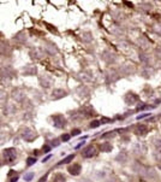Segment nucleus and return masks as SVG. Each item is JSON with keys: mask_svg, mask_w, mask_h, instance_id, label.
<instances>
[{"mask_svg": "<svg viewBox=\"0 0 161 182\" xmlns=\"http://www.w3.org/2000/svg\"><path fill=\"white\" fill-rule=\"evenodd\" d=\"M100 150L102 152H109V151H112V145H109V142H105L100 146Z\"/></svg>", "mask_w": 161, "mask_h": 182, "instance_id": "obj_9", "label": "nucleus"}, {"mask_svg": "<svg viewBox=\"0 0 161 182\" xmlns=\"http://www.w3.org/2000/svg\"><path fill=\"white\" fill-rule=\"evenodd\" d=\"M52 119H53L54 127H57V128H64L66 126V119L62 115H55V116H53Z\"/></svg>", "mask_w": 161, "mask_h": 182, "instance_id": "obj_2", "label": "nucleus"}, {"mask_svg": "<svg viewBox=\"0 0 161 182\" xmlns=\"http://www.w3.org/2000/svg\"><path fill=\"white\" fill-rule=\"evenodd\" d=\"M74 158H75V154H70V156L65 157V158H64L62 162H60V163H59V165H60V164H67V163H70V162H71Z\"/></svg>", "mask_w": 161, "mask_h": 182, "instance_id": "obj_10", "label": "nucleus"}, {"mask_svg": "<svg viewBox=\"0 0 161 182\" xmlns=\"http://www.w3.org/2000/svg\"><path fill=\"white\" fill-rule=\"evenodd\" d=\"M16 150L15 148H6L3 152V159L5 163H12L16 159Z\"/></svg>", "mask_w": 161, "mask_h": 182, "instance_id": "obj_1", "label": "nucleus"}, {"mask_svg": "<svg viewBox=\"0 0 161 182\" xmlns=\"http://www.w3.org/2000/svg\"><path fill=\"white\" fill-rule=\"evenodd\" d=\"M100 124H102L101 121H93V122L89 124V128H97V127H100Z\"/></svg>", "mask_w": 161, "mask_h": 182, "instance_id": "obj_14", "label": "nucleus"}, {"mask_svg": "<svg viewBox=\"0 0 161 182\" xmlns=\"http://www.w3.org/2000/svg\"><path fill=\"white\" fill-rule=\"evenodd\" d=\"M125 100H126V103L129 105H132V104H135L138 100V95H136L134 93H127V95L125 97Z\"/></svg>", "mask_w": 161, "mask_h": 182, "instance_id": "obj_7", "label": "nucleus"}, {"mask_svg": "<svg viewBox=\"0 0 161 182\" xmlns=\"http://www.w3.org/2000/svg\"><path fill=\"white\" fill-rule=\"evenodd\" d=\"M47 176H48V173H47L46 175H43V177L40 178V181H38V182H45V181H46V178H47Z\"/></svg>", "mask_w": 161, "mask_h": 182, "instance_id": "obj_19", "label": "nucleus"}, {"mask_svg": "<svg viewBox=\"0 0 161 182\" xmlns=\"http://www.w3.org/2000/svg\"><path fill=\"white\" fill-rule=\"evenodd\" d=\"M49 151H51V147H49V146H43L42 153H47V152H49Z\"/></svg>", "mask_w": 161, "mask_h": 182, "instance_id": "obj_17", "label": "nucleus"}, {"mask_svg": "<svg viewBox=\"0 0 161 182\" xmlns=\"http://www.w3.org/2000/svg\"><path fill=\"white\" fill-rule=\"evenodd\" d=\"M150 114H143V115H141V116H137V119H141V118H144L147 116H149Z\"/></svg>", "mask_w": 161, "mask_h": 182, "instance_id": "obj_18", "label": "nucleus"}, {"mask_svg": "<svg viewBox=\"0 0 161 182\" xmlns=\"http://www.w3.org/2000/svg\"><path fill=\"white\" fill-rule=\"evenodd\" d=\"M53 182H65V177H64V175H62V174L55 175Z\"/></svg>", "mask_w": 161, "mask_h": 182, "instance_id": "obj_11", "label": "nucleus"}, {"mask_svg": "<svg viewBox=\"0 0 161 182\" xmlns=\"http://www.w3.org/2000/svg\"><path fill=\"white\" fill-rule=\"evenodd\" d=\"M22 136H23V139L27 140V141H32V140L35 138V133H34V130L27 128V129H24V133H22Z\"/></svg>", "mask_w": 161, "mask_h": 182, "instance_id": "obj_5", "label": "nucleus"}, {"mask_svg": "<svg viewBox=\"0 0 161 182\" xmlns=\"http://www.w3.org/2000/svg\"><path fill=\"white\" fill-rule=\"evenodd\" d=\"M70 134H71V136H77L78 134H80V130H79V129H74Z\"/></svg>", "mask_w": 161, "mask_h": 182, "instance_id": "obj_15", "label": "nucleus"}, {"mask_svg": "<svg viewBox=\"0 0 161 182\" xmlns=\"http://www.w3.org/2000/svg\"><path fill=\"white\" fill-rule=\"evenodd\" d=\"M80 170H82V166H80L79 164H71L69 166V169H67V171L71 175H74V176H77V175H79L80 174Z\"/></svg>", "mask_w": 161, "mask_h": 182, "instance_id": "obj_4", "label": "nucleus"}, {"mask_svg": "<svg viewBox=\"0 0 161 182\" xmlns=\"http://www.w3.org/2000/svg\"><path fill=\"white\" fill-rule=\"evenodd\" d=\"M33 178H34V173H28V174H25V175L23 176V180H24V181H27V182L32 181Z\"/></svg>", "mask_w": 161, "mask_h": 182, "instance_id": "obj_12", "label": "nucleus"}, {"mask_svg": "<svg viewBox=\"0 0 161 182\" xmlns=\"http://www.w3.org/2000/svg\"><path fill=\"white\" fill-rule=\"evenodd\" d=\"M83 145H84V142H83V141H82V142H80V144H78V145L76 146V148H79L80 146H83Z\"/></svg>", "mask_w": 161, "mask_h": 182, "instance_id": "obj_20", "label": "nucleus"}, {"mask_svg": "<svg viewBox=\"0 0 161 182\" xmlns=\"http://www.w3.org/2000/svg\"><path fill=\"white\" fill-rule=\"evenodd\" d=\"M66 95V92L64 89H54L53 92H52V95H51V98L53 99V100H57V99H60V98H63V97H65Z\"/></svg>", "mask_w": 161, "mask_h": 182, "instance_id": "obj_6", "label": "nucleus"}, {"mask_svg": "<svg viewBox=\"0 0 161 182\" xmlns=\"http://www.w3.org/2000/svg\"><path fill=\"white\" fill-rule=\"evenodd\" d=\"M35 163H36V158L29 157V158L27 159V165H28V166H32V165H34Z\"/></svg>", "mask_w": 161, "mask_h": 182, "instance_id": "obj_13", "label": "nucleus"}, {"mask_svg": "<svg viewBox=\"0 0 161 182\" xmlns=\"http://www.w3.org/2000/svg\"><path fill=\"white\" fill-rule=\"evenodd\" d=\"M97 152V150L95 146H88L87 148L83 150V152H82V156L84 158H90V157H94Z\"/></svg>", "mask_w": 161, "mask_h": 182, "instance_id": "obj_3", "label": "nucleus"}, {"mask_svg": "<svg viewBox=\"0 0 161 182\" xmlns=\"http://www.w3.org/2000/svg\"><path fill=\"white\" fill-rule=\"evenodd\" d=\"M51 157H52L51 154H49V156H47V157H46V158H45V159H43L42 162H43V163H45V162H46V160H48V159H49V158H51Z\"/></svg>", "mask_w": 161, "mask_h": 182, "instance_id": "obj_21", "label": "nucleus"}, {"mask_svg": "<svg viewBox=\"0 0 161 182\" xmlns=\"http://www.w3.org/2000/svg\"><path fill=\"white\" fill-rule=\"evenodd\" d=\"M17 180H18V177H17V176H15L13 178H11V182H17Z\"/></svg>", "mask_w": 161, "mask_h": 182, "instance_id": "obj_22", "label": "nucleus"}, {"mask_svg": "<svg viewBox=\"0 0 161 182\" xmlns=\"http://www.w3.org/2000/svg\"><path fill=\"white\" fill-rule=\"evenodd\" d=\"M135 133L137 134V135H146L147 133H148V128H147V126H144V124H139L137 128H136V131Z\"/></svg>", "mask_w": 161, "mask_h": 182, "instance_id": "obj_8", "label": "nucleus"}, {"mask_svg": "<svg viewBox=\"0 0 161 182\" xmlns=\"http://www.w3.org/2000/svg\"><path fill=\"white\" fill-rule=\"evenodd\" d=\"M70 138H71V134H65V135L62 136V140H63V141H67Z\"/></svg>", "mask_w": 161, "mask_h": 182, "instance_id": "obj_16", "label": "nucleus"}]
</instances>
